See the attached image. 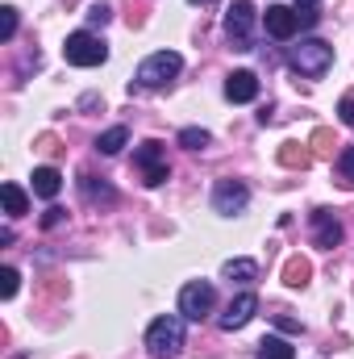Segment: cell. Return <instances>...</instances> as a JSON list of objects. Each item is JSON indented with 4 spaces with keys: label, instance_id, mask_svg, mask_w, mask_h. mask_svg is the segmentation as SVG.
<instances>
[{
    "label": "cell",
    "instance_id": "cell-1",
    "mask_svg": "<svg viewBox=\"0 0 354 359\" xmlns=\"http://www.w3.org/2000/svg\"><path fill=\"white\" fill-rule=\"evenodd\" d=\"M288 63H292V72H300L309 80H321L334 67V46L321 42V38H304L300 46H288Z\"/></svg>",
    "mask_w": 354,
    "mask_h": 359
},
{
    "label": "cell",
    "instance_id": "cell-2",
    "mask_svg": "<svg viewBox=\"0 0 354 359\" xmlns=\"http://www.w3.org/2000/svg\"><path fill=\"white\" fill-rule=\"evenodd\" d=\"M183 313H167V318H155L150 330H146V351L155 359H176L183 351Z\"/></svg>",
    "mask_w": 354,
    "mask_h": 359
},
{
    "label": "cell",
    "instance_id": "cell-3",
    "mask_svg": "<svg viewBox=\"0 0 354 359\" xmlns=\"http://www.w3.org/2000/svg\"><path fill=\"white\" fill-rule=\"evenodd\" d=\"M179 72H183V59H179L176 50H155V55H146L138 63L134 80H138V88H167Z\"/></svg>",
    "mask_w": 354,
    "mask_h": 359
},
{
    "label": "cell",
    "instance_id": "cell-4",
    "mask_svg": "<svg viewBox=\"0 0 354 359\" xmlns=\"http://www.w3.org/2000/svg\"><path fill=\"white\" fill-rule=\"evenodd\" d=\"M63 59H67L71 67H100V63L108 59V46H104L92 29H80V34H67Z\"/></svg>",
    "mask_w": 354,
    "mask_h": 359
},
{
    "label": "cell",
    "instance_id": "cell-5",
    "mask_svg": "<svg viewBox=\"0 0 354 359\" xmlns=\"http://www.w3.org/2000/svg\"><path fill=\"white\" fill-rule=\"evenodd\" d=\"M255 4L250 0H238L229 13H225V38L234 42V50H255Z\"/></svg>",
    "mask_w": 354,
    "mask_h": 359
},
{
    "label": "cell",
    "instance_id": "cell-6",
    "mask_svg": "<svg viewBox=\"0 0 354 359\" xmlns=\"http://www.w3.org/2000/svg\"><path fill=\"white\" fill-rule=\"evenodd\" d=\"M134 163H138V172H142V184L146 188H159V184H167L171 176V168H167V147L163 142H142L138 151H134Z\"/></svg>",
    "mask_w": 354,
    "mask_h": 359
},
{
    "label": "cell",
    "instance_id": "cell-7",
    "mask_svg": "<svg viewBox=\"0 0 354 359\" xmlns=\"http://www.w3.org/2000/svg\"><path fill=\"white\" fill-rule=\"evenodd\" d=\"M213 305H217V288H213L208 280L183 284V292H179V313H183L187 322H204V318L213 313Z\"/></svg>",
    "mask_w": 354,
    "mask_h": 359
},
{
    "label": "cell",
    "instance_id": "cell-8",
    "mask_svg": "<svg viewBox=\"0 0 354 359\" xmlns=\"http://www.w3.org/2000/svg\"><path fill=\"white\" fill-rule=\"evenodd\" d=\"M250 205V188L242 184V180H217V188H213V209L221 213V217H234V213H242Z\"/></svg>",
    "mask_w": 354,
    "mask_h": 359
},
{
    "label": "cell",
    "instance_id": "cell-9",
    "mask_svg": "<svg viewBox=\"0 0 354 359\" xmlns=\"http://www.w3.org/2000/svg\"><path fill=\"white\" fill-rule=\"evenodd\" d=\"M263 29L275 38V42H288V38L300 29V13H296V8H288V4H267Z\"/></svg>",
    "mask_w": 354,
    "mask_h": 359
},
{
    "label": "cell",
    "instance_id": "cell-10",
    "mask_svg": "<svg viewBox=\"0 0 354 359\" xmlns=\"http://www.w3.org/2000/svg\"><path fill=\"white\" fill-rule=\"evenodd\" d=\"M309 226H313V243L321 251H334L342 243V222L334 217V209H313L309 213Z\"/></svg>",
    "mask_w": 354,
    "mask_h": 359
},
{
    "label": "cell",
    "instance_id": "cell-11",
    "mask_svg": "<svg viewBox=\"0 0 354 359\" xmlns=\"http://www.w3.org/2000/svg\"><path fill=\"white\" fill-rule=\"evenodd\" d=\"M255 313H259V297H255V292H238V297L225 305V313L217 318V326H221V330H242Z\"/></svg>",
    "mask_w": 354,
    "mask_h": 359
},
{
    "label": "cell",
    "instance_id": "cell-12",
    "mask_svg": "<svg viewBox=\"0 0 354 359\" xmlns=\"http://www.w3.org/2000/svg\"><path fill=\"white\" fill-rule=\"evenodd\" d=\"M225 96H229L234 104H250V100L259 96V76H255V72H229V76H225Z\"/></svg>",
    "mask_w": 354,
    "mask_h": 359
},
{
    "label": "cell",
    "instance_id": "cell-13",
    "mask_svg": "<svg viewBox=\"0 0 354 359\" xmlns=\"http://www.w3.org/2000/svg\"><path fill=\"white\" fill-rule=\"evenodd\" d=\"M34 192H38L42 201H55V196L63 192V176H59L55 168H34Z\"/></svg>",
    "mask_w": 354,
    "mask_h": 359
},
{
    "label": "cell",
    "instance_id": "cell-14",
    "mask_svg": "<svg viewBox=\"0 0 354 359\" xmlns=\"http://www.w3.org/2000/svg\"><path fill=\"white\" fill-rule=\"evenodd\" d=\"M80 192H84V201H92V205H113L117 201L113 184H104V180H96V176H80Z\"/></svg>",
    "mask_w": 354,
    "mask_h": 359
},
{
    "label": "cell",
    "instance_id": "cell-15",
    "mask_svg": "<svg viewBox=\"0 0 354 359\" xmlns=\"http://www.w3.org/2000/svg\"><path fill=\"white\" fill-rule=\"evenodd\" d=\"M279 163L292 168V172H304V168L313 163V151H309L304 142H283V147H279Z\"/></svg>",
    "mask_w": 354,
    "mask_h": 359
},
{
    "label": "cell",
    "instance_id": "cell-16",
    "mask_svg": "<svg viewBox=\"0 0 354 359\" xmlns=\"http://www.w3.org/2000/svg\"><path fill=\"white\" fill-rule=\"evenodd\" d=\"M0 205H4L8 217H25V213H29V196H25L17 184H0Z\"/></svg>",
    "mask_w": 354,
    "mask_h": 359
},
{
    "label": "cell",
    "instance_id": "cell-17",
    "mask_svg": "<svg viewBox=\"0 0 354 359\" xmlns=\"http://www.w3.org/2000/svg\"><path fill=\"white\" fill-rule=\"evenodd\" d=\"M309 276H313V264H309V259H300V255H292V259L283 264V284H288V288H304V284H309Z\"/></svg>",
    "mask_w": 354,
    "mask_h": 359
},
{
    "label": "cell",
    "instance_id": "cell-18",
    "mask_svg": "<svg viewBox=\"0 0 354 359\" xmlns=\"http://www.w3.org/2000/svg\"><path fill=\"white\" fill-rule=\"evenodd\" d=\"M125 142H129V130H125V126H113V130H104V134L96 138V151H100V155H117Z\"/></svg>",
    "mask_w": 354,
    "mask_h": 359
},
{
    "label": "cell",
    "instance_id": "cell-19",
    "mask_svg": "<svg viewBox=\"0 0 354 359\" xmlns=\"http://www.w3.org/2000/svg\"><path fill=\"white\" fill-rule=\"evenodd\" d=\"M259 359H296V347H292L288 339H275V334H271V339L259 343Z\"/></svg>",
    "mask_w": 354,
    "mask_h": 359
},
{
    "label": "cell",
    "instance_id": "cell-20",
    "mask_svg": "<svg viewBox=\"0 0 354 359\" xmlns=\"http://www.w3.org/2000/svg\"><path fill=\"white\" fill-rule=\"evenodd\" d=\"M225 280H238V284H250V280H255V276H259V264H255V259H229V264H225Z\"/></svg>",
    "mask_w": 354,
    "mask_h": 359
},
{
    "label": "cell",
    "instance_id": "cell-21",
    "mask_svg": "<svg viewBox=\"0 0 354 359\" xmlns=\"http://www.w3.org/2000/svg\"><path fill=\"white\" fill-rule=\"evenodd\" d=\"M208 142H213V134H208V130H196V126L179 130V147H183V151H204Z\"/></svg>",
    "mask_w": 354,
    "mask_h": 359
},
{
    "label": "cell",
    "instance_id": "cell-22",
    "mask_svg": "<svg viewBox=\"0 0 354 359\" xmlns=\"http://www.w3.org/2000/svg\"><path fill=\"white\" fill-rule=\"evenodd\" d=\"M334 172H338V184H342V188H354V147H346V151L338 155Z\"/></svg>",
    "mask_w": 354,
    "mask_h": 359
},
{
    "label": "cell",
    "instance_id": "cell-23",
    "mask_svg": "<svg viewBox=\"0 0 354 359\" xmlns=\"http://www.w3.org/2000/svg\"><path fill=\"white\" fill-rule=\"evenodd\" d=\"M13 34H17V8L4 4L0 8V42H13Z\"/></svg>",
    "mask_w": 354,
    "mask_h": 359
},
{
    "label": "cell",
    "instance_id": "cell-24",
    "mask_svg": "<svg viewBox=\"0 0 354 359\" xmlns=\"http://www.w3.org/2000/svg\"><path fill=\"white\" fill-rule=\"evenodd\" d=\"M17 284H21L17 268H0V297H4V301H13V297H17Z\"/></svg>",
    "mask_w": 354,
    "mask_h": 359
},
{
    "label": "cell",
    "instance_id": "cell-25",
    "mask_svg": "<svg viewBox=\"0 0 354 359\" xmlns=\"http://www.w3.org/2000/svg\"><path fill=\"white\" fill-rule=\"evenodd\" d=\"M108 17H113V8H108V4H100V0L88 8V25H92V29H96V25L104 29V25H108Z\"/></svg>",
    "mask_w": 354,
    "mask_h": 359
},
{
    "label": "cell",
    "instance_id": "cell-26",
    "mask_svg": "<svg viewBox=\"0 0 354 359\" xmlns=\"http://www.w3.org/2000/svg\"><path fill=\"white\" fill-rule=\"evenodd\" d=\"M338 117H342V126L354 130V92H346V96L338 100Z\"/></svg>",
    "mask_w": 354,
    "mask_h": 359
},
{
    "label": "cell",
    "instance_id": "cell-27",
    "mask_svg": "<svg viewBox=\"0 0 354 359\" xmlns=\"http://www.w3.org/2000/svg\"><path fill=\"white\" fill-rule=\"evenodd\" d=\"M63 217H67V213H63L59 205H50V209L42 213V230H55V226H63Z\"/></svg>",
    "mask_w": 354,
    "mask_h": 359
},
{
    "label": "cell",
    "instance_id": "cell-28",
    "mask_svg": "<svg viewBox=\"0 0 354 359\" xmlns=\"http://www.w3.org/2000/svg\"><path fill=\"white\" fill-rule=\"evenodd\" d=\"M313 147H317L321 155H325V151H334V134H330V130H317V134H313Z\"/></svg>",
    "mask_w": 354,
    "mask_h": 359
},
{
    "label": "cell",
    "instance_id": "cell-29",
    "mask_svg": "<svg viewBox=\"0 0 354 359\" xmlns=\"http://www.w3.org/2000/svg\"><path fill=\"white\" fill-rule=\"evenodd\" d=\"M317 25V13L313 8H300V29H313Z\"/></svg>",
    "mask_w": 354,
    "mask_h": 359
},
{
    "label": "cell",
    "instance_id": "cell-30",
    "mask_svg": "<svg viewBox=\"0 0 354 359\" xmlns=\"http://www.w3.org/2000/svg\"><path fill=\"white\" fill-rule=\"evenodd\" d=\"M275 326L288 330V334H300V322H292V318H275Z\"/></svg>",
    "mask_w": 354,
    "mask_h": 359
},
{
    "label": "cell",
    "instance_id": "cell-31",
    "mask_svg": "<svg viewBox=\"0 0 354 359\" xmlns=\"http://www.w3.org/2000/svg\"><path fill=\"white\" fill-rule=\"evenodd\" d=\"M296 4H300V8H313V4H317V0H296Z\"/></svg>",
    "mask_w": 354,
    "mask_h": 359
},
{
    "label": "cell",
    "instance_id": "cell-32",
    "mask_svg": "<svg viewBox=\"0 0 354 359\" xmlns=\"http://www.w3.org/2000/svg\"><path fill=\"white\" fill-rule=\"evenodd\" d=\"M192 4H217V0H192Z\"/></svg>",
    "mask_w": 354,
    "mask_h": 359
}]
</instances>
